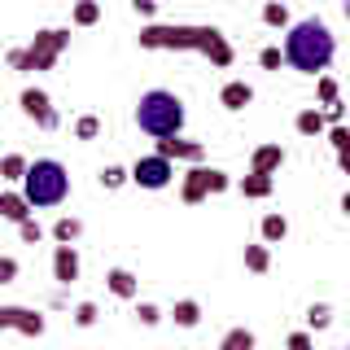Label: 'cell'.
<instances>
[{"instance_id":"1","label":"cell","mask_w":350,"mask_h":350,"mask_svg":"<svg viewBox=\"0 0 350 350\" xmlns=\"http://www.w3.org/2000/svg\"><path fill=\"white\" fill-rule=\"evenodd\" d=\"M140 49H175V53H202V57H211L219 70L224 66H232V44L219 27H180V22H149L145 31H140Z\"/></svg>"},{"instance_id":"2","label":"cell","mask_w":350,"mask_h":350,"mask_svg":"<svg viewBox=\"0 0 350 350\" xmlns=\"http://www.w3.org/2000/svg\"><path fill=\"white\" fill-rule=\"evenodd\" d=\"M333 57H337V40L320 18H302V22L289 27V36H284V62H289L293 70L320 79Z\"/></svg>"},{"instance_id":"3","label":"cell","mask_w":350,"mask_h":350,"mask_svg":"<svg viewBox=\"0 0 350 350\" xmlns=\"http://www.w3.org/2000/svg\"><path fill=\"white\" fill-rule=\"evenodd\" d=\"M66 193H70V175L57 158H36L27 167V180H22V197L31 202V211H49V206H62Z\"/></svg>"},{"instance_id":"4","label":"cell","mask_w":350,"mask_h":350,"mask_svg":"<svg viewBox=\"0 0 350 350\" xmlns=\"http://www.w3.org/2000/svg\"><path fill=\"white\" fill-rule=\"evenodd\" d=\"M136 127L145 131V136H180L184 127V101L175 92H167V88H153V92L140 96L136 105Z\"/></svg>"},{"instance_id":"5","label":"cell","mask_w":350,"mask_h":350,"mask_svg":"<svg viewBox=\"0 0 350 350\" xmlns=\"http://www.w3.org/2000/svg\"><path fill=\"white\" fill-rule=\"evenodd\" d=\"M70 49V31L66 27H44L31 36L27 49H9V66L22 75H40V70H53L57 57Z\"/></svg>"},{"instance_id":"6","label":"cell","mask_w":350,"mask_h":350,"mask_svg":"<svg viewBox=\"0 0 350 350\" xmlns=\"http://www.w3.org/2000/svg\"><path fill=\"white\" fill-rule=\"evenodd\" d=\"M228 189H232V175H228V171L193 162V171H184V180H180V202H184V206H202L206 197L228 193Z\"/></svg>"},{"instance_id":"7","label":"cell","mask_w":350,"mask_h":350,"mask_svg":"<svg viewBox=\"0 0 350 350\" xmlns=\"http://www.w3.org/2000/svg\"><path fill=\"white\" fill-rule=\"evenodd\" d=\"M175 180V167L171 158H162V153H149V158H136L131 162V184H140V189H167V184Z\"/></svg>"},{"instance_id":"8","label":"cell","mask_w":350,"mask_h":350,"mask_svg":"<svg viewBox=\"0 0 350 350\" xmlns=\"http://www.w3.org/2000/svg\"><path fill=\"white\" fill-rule=\"evenodd\" d=\"M18 105H22V114H27L36 127H44V131H57V123H62V118H57V109H53L49 92H40V88H22Z\"/></svg>"},{"instance_id":"9","label":"cell","mask_w":350,"mask_h":350,"mask_svg":"<svg viewBox=\"0 0 350 350\" xmlns=\"http://www.w3.org/2000/svg\"><path fill=\"white\" fill-rule=\"evenodd\" d=\"M5 328H14V333L22 337H44V315L40 311H31V306H0V333Z\"/></svg>"},{"instance_id":"10","label":"cell","mask_w":350,"mask_h":350,"mask_svg":"<svg viewBox=\"0 0 350 350\" xmlns=\"http://www.w3.org/2000/svg\"><path fill=\"white\" fill-rule=\"evenodd\" d=\"M158 153L171 162H202L206 158V145L202 140H180V136H162L158 140Z\"/></svg>"},{"instance_id":"11","label":"cell","mask_w":350,"mask_h":350,"mask_svg":"<svg viewBox=\"0 0 350 350\" xmlns=\"http://www.w3.org/2000/svg\"><path fill=\"white\" fill-rule=\"evenodd\" d=\"M53 280H57V284H75V280H79V250H75V245H57V250H53Z\"/></svg>"},{"instance_id":"12","label":"cell","mask_w":350,"mask_h":350,"mask_svg":"<svg viewBox=\"0 0 350 350\" xmlns=\"http://www.w3.org/2000/svg\"><path fill=\"white\" fill-rule=\"evenodd\" d=\"M280 167H284V149L280 145H258L250 153V171H258V175H276Z\"/></svg>"},{"instance_id":"13","label":"cell","mask_w":350,"mask_h":350,"mask_svg":"<svg viewBox=\"0 0 350 350\" xmlns=\"http://www.w3.org/2000/svg\"><path fill=\"white\" fill-rule=\"evenodd\" d=\"M250 101H254V88H250L245 79L224 83V92H219V105H224V109H232V114H237V109H245Z\"/></svg>"},{"instance_id":"14","label":"cell","mask_w":350,"mask_h":350,"mask_svg":"<svg viewBox=\"0 0 350 350\" xmlns=\"http://www.w3.org/2000/svg\"><path fill=\"white\" fill-rule=\"evenodd\" d=\"M293 127H298V136H324L328 131V118H324V109H315V105H306V109H298V118H293Z\"/></svg>"},{"instance_id":"15","label":"cell","mask_w":350,"mask_h":350,"mask_svg":"<svg viewBox=\"0 0 350 350\" xmlns=\"http://www.w3.org/2000/svg\"><path fill=\"white\" fill-rule=\"evenodd\" d=\"M0 219H9V224H27V219H31V202L22 193H0Z\"/></svg>"},{"instance_id":"16","label":"cell","mask_w":350,"mask_h":350,"mask_svg":"<svg viewBox=\"0 0 350 350\" xmlns=\"http://www.w3.org/2000/svg\"><path fill=\"white\" fill-rule=\"evenodd\" d=\"M324 136H328V145H333V153H337V167L350 175V127L337 123V127H328Z\"/></svg>"},{"instance_id":"17","label":"cell","mask_w":350,"mask_h":350,"mask_svg":"<svg viewBox=\"0 0 350 350\" xmlns=\"http://www.w3.org/2000/svg\"><path fill=\"white\" fill-rule=\"evenodd\" d=\"M258 232H262V245H280V241L289 237V219H284L280 211H271V215H262Z\"/></svg>"},{"instance_id":"18","label":"cell","mask_w":350,"mask_h":350,"mask_svg":"<svg viewBox=\"0 0 350 350\" xmlns=\"http://www.w3.org/2000/svg\"><path fill=\"white\" fill-rule=\"evenodd\" d=\"M241 197H254V202H262V197H271V189H276V175H258V171H250L245 180L237 184Z\"/></svg>"},{"instance_id":"19","label":"cell","mask_w":350,"mask_h":350,"mask_svg":"<svg viewBox=\"0 0 350 350\" xmlns=\"http://www.w3.org/2000/svg\"><path fill=\"white\" fill-rule=\"evenodd\" d=\"M105 284H109V293H114V298H136V276H131L127 267H109L105 271Z\"/></svg>"},{"instance_id":"20","label":"cell","mask_w":350,"mask_h":350,"mask_svg":"<svg viewBox=\"0 0 350 350\" xmlns=\"http://www.w3.org/2000/svg\"><path fill=\"white\" fill-rule=\"evenodd\" d=\"M171 320L180 324V328H197V324H202V302L180 298V302H175V311H171Z\"/></svg>"},{"instance_id":"21","label":"cell","mask_w":350,"mask_h":350,"mask_svg":"<svg viewBox=\"0 0 350 350\" xmlns=\"http://www.w3.org/2000/svg\"><path fill=\"white\" fill-rule=\"evenodd\" d=\"M70 22L75 27H96V22H101V5H96V0H75Z\"/></svg>"},{"instance_id":"22","label":"cell","mask_w":350,"mask_h":350,"mask_svg":"<svg viewBox=\"0 0 350 350\" xmlns=\"http://www.w3.org/2000/svg\"><path fill=\"white\" fill-rule=\"evenodd\" d=\"M27 167H31V162L22 158V153H5V158H0V175H5L9 184H22V180H27Z\"/></svg>"},{"instance_id":"23","label":"cell","mask_w":350,"mask_h":350,"mask_svg":"<svg viewBox=\"0 0 350 350\" xmlns=\"http://www.w3.org/2000/svg\"><path fill=\"white\" fill-rule=\"evenodd\" d=\"M79 232H83V224H79V219H70V215H62L57 224H53V241H57V245H75Z\"/></svg>"},{"instance_id":"24","label":"cell","mask_w":350,"mask_h":350,"mask_svg":"<svg viewBox=\"0 0 350 350\" xmlns=\"http://www.w3.org/2000/svg\"><path fill=\"white\" fill-rule=\"evenodd\" d=\"M333 324V306L328 302H311L306 306V328H311V333H320V328H328Z\"/></svg>"},{"instance_id":"25","label":"cell","mask_w":350,"mask_h":350,"mask_svg":"<svg viewBox=\"0 0 350 350\" xmlns=\"http://www.w3.org/2000/svg\"><path fill=\"white\" fill-rule=\"evenodd\" d=\"M315 96H320V105H337L342 101V83H337L333 75H320V79H315Z\"/></svg>"},{"instance_id":"26","label":"cell","mask_w":350,"mask_h":350,"mask_svg":"<svg viewBox=\"0 0 350 350\" xmlns=\"http://www.w3.org/2000/svg\"><path fill=\"white\" fill-rule=\"evenodd\" d=\"M219 350H254V333H250V328H228Z\"/></svg>"},{"instance_id":"27","label":"cell","mask_w":350,"mask_h":350,"mask_svg":"<svg viewBox=\"0 0 350 350\" xmlns=\"http://www.w3.org/2000/svg\"><path fill=\"white\" fill-rule=\"evenodd\" d=\"M262 22L276 27V31L289 27V9H284V0H267V5H262Z\"/></svg>"},{"instance_id":"28","label":"cell","mask_w":350,"mask_h":350,"mask_svg":"<svg viewBox=\"0 0 350 350\" xmlns=\"http://www.w3.org/2000/svg\"><path fill=\"white\" fill-rule=\"evenodd\" d=\"M245 267L262 276V271L271 267V250H267V245H245Z\"/></svg>"},{"instance_id":"29","label":"cell","mask_w":350,"mask_h":350,"mask_svg":"<svg viewBox=\"0 0 350 350\" xmlns=\"http://www.w3.org/2000/svg\"><path fill=\"white\" fill-rule=\"evenodd\" d=\"M101 136V118L96 114H79L75 118V140H96Z\"/></svg>"},{"instance_id":"30","label":"cell","mask_w":350,"mask_h":350,"mask_svg":"<svg viewBox=\"0 0 350 350\" xmlns=\"http://www.w3.org/2000/svg\"><path fill=\"white\" fill-rule=\"evenodd\" d=\"M127 180H131L127 167H101V189H123Z\"/></svg>"},{"instance_id":"31","label":"cell","mask_w":350,"mask_h":350,"mask_svg":"<svg viewBox=\"0 0 350 350\" xmlns=\"http://www.w3.org/2000/svg\"><path fill=\"white\" fill-rule=\"evenodd\" d=\"M75 324H79V328H92L96 324V302H79V306H75Z\"/></svg>"},{"instance_id":"32","label":"cell","mask_w":350,"mask_h":350,"mask_svg":"<svg viewBox=\"0 0 350 350\" xmlns=\"http://www.w3.org/2000/svg\"><path fill=\"white\" fill-rule=\"evenodd\" d=\"M18 258H9V254H0V284H14L18 280Z\"/></svg>"},{"instance_id":"33","label":"cell","mask_w":350,"mask_h":350,"mask_svg":"<svg viewBox=\"0 0 350 350\" xmlns=\"http://www.w3.org/2000/svg\"><path fill=\"white\" fill-rule=\"evenodd\" d=\"M280 62H284V49H262L258 53V66H262V70H280Z\"/></svg>"},{"instance_id":"34","label":"cell","mask_w":350,"mask_h":350,"mask_svg":"<svg viewBox=\"0 0 350 350\" xmlns=\"http://www.w3.org/2000/svg\"><path fill=\"white\" fill-rule=\"evenodd\" d=\"M18 237L27 241V245H36V241H44V228L36 224V219H27V224H18Z\"/></svg>"},{"instance_id":"35","label":"cell","mask_w":350,"mask_h":350,"mask_svg":"<svg viewBox=\"0 0 350 350\" xmlns=\"http://www.w3.org/2000/svg\"><path fill=\"white\" fill-rule=\"evenodd\" d=\"M136 320L145 324V328H153V324L162 320V311H158V306H153V302H140V306H136Z\"/></svg>"},{"instance_id":"36","label":"cell","mask_w":350,"mask_h":350,"mask_svg":"<svg viewBox=\"0 0 350 350\" xmlns=\"http://www.w3.org/2000/svg\"><path fill=\"white\" fill-rule=\"evenodd\" d=\"M284 350H315V342H311V333H306V328H298V333H289Z\"/></svg>"},{"instance_id":"37","label":"cell","mask_w":350,"mask_h":350,"mask_svg":"<svg viewBox=\"0 0 350 350\" xmlns=\"http://www.w3.org/2000/svg\"><path fill=\"white\" fill-rule=\"evenodd\" d=\"M324 118H328V127H337V123L346 118V105H342V101H337V105H324Z\"/></svg>"},{"instance_id":"38","label":"cell","mask_w":350,"mask_h":350,"mask_svg":"<svg viewBox=\"0 0 350 350\" xmlns=\"http://www.w3.org/2000/svg\"><path fill=\"white\" fill-rule=\"evenodd\" d=\"M131 9H136L140 18H153L158 14V0H131Z\"/></svg>"},{"instance_id":"39","label":"cell","mask_w":350,"mask_h":350,"mask_svg":"<svg viewBox=\"0 0 350 350\" xmlns=\"http://www.w3.org/2000/svg\"><path fill=\"white\" fill-rule=\"evenodd\" d=\"M342 211H346V215H350V193H346V197H342Z\"/></svg>"},{"instance_id":"40","label":"cell","mask_w":350,"mask_h":350,"mask_svg":"<svg viewBox=\"0 0 350 350\" xmlns=\"http://www.w3.org/2000/svg\"><path fill=\"white\" fill-rule=\"evenodd\" d=\"M342 14H346V22H350V0H342Z\"/></svg>"},{"instance_id":"41","label":"cell","mask_w":350,"mask_h":350,"mask_svg":"<svg viewBox=\"0 0 350 350\" xmlns=\"http://www.w3.org/2000/svg\"><path fill=\"white\" fill-rule=\"evenodd\" d=\"M337 350H346V346H337Z\"/></svg>"}]
</instances>
